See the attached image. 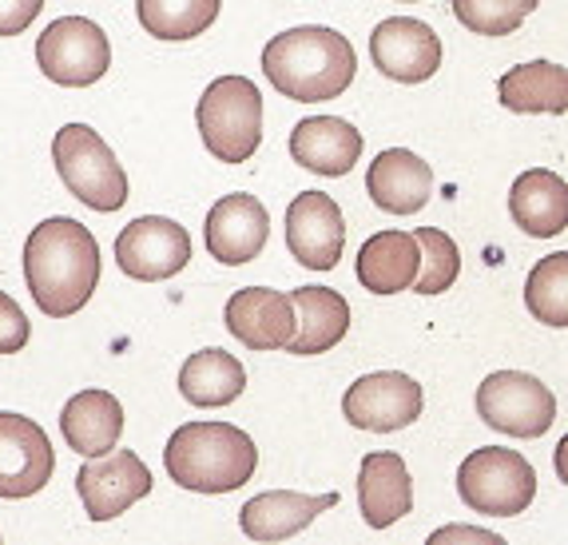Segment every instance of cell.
I'll list each match as a JSON object with an SVG mask.
<instances>
[{"label": "cell", "instance_id": "obj_1", "mask_svg": "<svg viewBox=\"0 0 568 545\" xmlns=\"http://www.w3.org/2000/svg\"><path fill=\"white\" fill-rule=\"evenodd\" d=\"M24 279L40 315L68 319L84 311L100 283V243L84 223L52 215L24 243Z\"/></svg>", "mask_w": 568, "mask_h": 545}, {"label": "cell", "instance_id": "obj_2", "mask_svg": "<svg viewBox=\"0 0 568 545\" xmlns=\"http://www.w3.org/2000/svg\"><path fill=\"white\" fill-rule=\"evenodd\" d=\"M263 72L286 100L323 104V100H338L354 84L358 57L342 32L323 29V24H303V29L278 32L266 44Z\"/></svg>", "mask_w": 568, "mask_h": 545}, {"label": "cell", "instance_id": "obj_3", "mask_svg": "<svg viewBox=\"0 0 568 545\" xmlns=\"http://www.w3.org/2000/svg\"><path fill=\"white\" fill-rule=\"evenodd\" d=\"M171 482L195 494H231L255 478V438L231 422H187L163 446Z\"/></svg>", "mask_w": 568, "mask_h": 545}, {"label": "cell", "instance_id": "obj_4", "mask_svg": "<svg viewBox=\"0 0 568 545\" xmlns=\"http://www.w3.org/2000/svg\"><path fill=\"white\" fill-rule=\"evenodd\" d=\"M207 152L223 163H246L263 144V92L246 77H219L195 108Z\"/></svg>", "mask_w": 568, "mask_h": 545}, {"label": "cell", "instance_id": "obj_5", "mask_svg": "<svg viewBox=\"0 0 568 545\" xmlns=\"http://www.w3.org/2000/svg\"><path fill=\"white\" fill-rule=\"evenodd\" d=\"M52 163L60 180L84 208L120 211L128 203V172L115 152L88 124H64L52 140Z\"/></svg>", "mask_w": 568, "mask_h": 545}, {"label": "cell", "instance_id": "obj_6", "mask_svg": "<svg viewBox=\"0 0 568 545\" xmlns=\"http://www.w3.org/2000/svg\"><path fill=\"white\" fill-rule=\"evenodd\" d=\"M457 494L477 514H525L532 506V497H537V470L517 450L481 446L457 470Z\"/></svg>", "mask_w": 568, "mask_h": 545}, {"label": "cell", "instance_id": "obj_7", "mask_svg": "<svg viewBox=\"0 0 568 545\" xmlns=\"http://www.w3.org/2000/svg\"><path fill=\"white\" fill-rule=\"evenodd\" d=\"M477 418L509 438H540L557 418V398L525 371H493L477 386Z\"/></svg>", "mask_w": 568, "mask_h": 545}, {"label": "cell", "instance_id": "obj_8", "mask_svg": "<svg viewBox=\"0 0 568 545\" xmlns=\"http://www.w3.org/2000/svg\"><path fill=\"white\" fill-rule=\"evenodd\" d=\"M37 64L52 84L88 88L112 64V44L95 20L60 17L37 37Z\"/></svg>", "mask_w": 568, "mask_h": 545}, {"label": "cell", "instance_id": "obj_9", "mask_svg": "<svg viewBox=\"0 0 568 545\" xmlns=\"http://www.w3.org/2000/svg\"><path fill=\"white\" fill-rule=\"evenodd\" d=\"M115 263L135 283H160L191 263V235L175 220L140 215L115 235Z\"/></svg>", "mask_w": 568, "mask_h": 545}, {"label": "cell", "instance_id": "obj_10", "mask_svg": "<svg viewBox=\"0 0 568 545\" xmlns=\"http://www.w3.org/2000/svg\"><path fill=\"white\" fill-rule=\"evenodd\" d=\"M342 414L351 426L369 434L406 431L409 422L422 418V386L402 371L362 374L358 383L342 394Z\"/></svg>", "mask_w": 568, "mask_h": 545}, {"label": "cell", "instance_id": "obj_11", "mask_svg": "<svg viewBox=\"0 0 568 545\" xmlns=\"http://www.w3.org/2000/svg\"><path fill=\"white\" fill-rule=\"evenodd\" d=\"M77 490L92 522H112L152 494V470L143 466L135 450H108L80 466Z\"/></svg>", "mask_w": 568, "mask_h": 545}, {"label": "cell", "instance_id": "obj_12", "mask_svg": "<svg viewBox=\"0 0 568 545\" xmlns=\"http://www.w3.org/2000/svg\"><path fill=\"white\" fill-rule=\"evenodd\" d=\"M346 248V220L326 192H298L286 203V251L311 271H334Z\"/></svg>", "mask_w": 568, "mask_h": 545}, {"label": "cell", "instance_id": "obj_13", "mask_svg": "<svg viewBox=\"0 0 568 545\" xmlns=\"http://www.w3.org/2000/svg\"><path fill=\"white\" fill-rule=\"evenodd\" d=\"M57 470L52 442L24 414L0 411V497L20 502L48 486Z\"/></svg>", "mask_w": 568, "mask_h": 545}, {"label": "cell", "instance_id": "obj_14", "mask_svg": "<svg viewBox=\"0 0 568 545\" xmlns=\"http://www.w3.org/2000/svg\"><path fill=\"white\" fill-rule=\"evenodd\" d=\"M369 57L382 77L398 80V84H426L442 68V37L426 20L389 17L369 32Z\"/></svg>", "mask_w": 568, "mask_h": 545}, {"label": "cell", "instance_id": "obj_15", "mask_svg": "<svg viewBox=\"0 0 568 545\" xmlns=\"http://www.w3.org/2000/svg\"><path fill=\"white\" fill-rule=\"evenodd\" d=\"M266 235H271V215L255 195H223L207 211V251L227 268H239V263H251V259L263 255Z\"/></svg>", "mask_w": 568, "mask_h": 545}, {"label": "cell", "instance_id": "obj_16", "mask_svg": "<svg viewBox=\"0 0 568 545\" xmlns=\"http://www.w3.org/2000/svg\"><path fill=\"white\" fill-rule=\"evenodd\" d=\"M227 331L251 351H286L294 339V303L291 295L271 287H243L227 299Z\"/></svg>", "mask_w": 568, "mask_h": 545}, {"label": "cell", "instance_id": "obj_17", "mask_svg": "<svg viewBox=\"0 0 568 545\" xmlns=\"http://www.w3.org/2000/svg\"><path fill=\"white\" fill-rule=\"evenodd\" d=\"M358 509L366 526L389 529L394 522L414 509V482H409L406 458L394 450H374L362 458L358 470Z\"/></svg>", "mask_w": 568, "mask_h": 545}, {"label": "cell", "instance_id": "obj_18", "mask_svg": "<svg viewBox=\"0 0 568 545\" xmlns=\"http://www.w3.org/2000/svg\"><path fill=\"white\" fill-rule=\"evenodd\" d=\"M366 192L389 215H414L434 195V172L409 148H389V152H378V160L369 163Z\"/></svg>", "mask_w": 568, "mask_h": 545}, {"label": "cell", "instance_id": "obj_19", "mask_svg": "<svg viewBox=\"0 0 568 545\" xmlns=\"http://www.w3.org/2000/svg\"><path fill=\"white\" fill-rule=\"evenodd\" d=\"M362 155V132L338 115H311L291 132V160L318 175H351Z\"/></svg>", "mask_w": 568, "mask_h": 545}, {"label": "cell", "instance_id": "obj_20", "mask_svg": "<svg viewBox=\"0 0 568 545\" xmlns=\"http://www.w3.org/2000/svg\"><path fill=\"white\" fill-rule=\"evenodd\" d=\"M338 506V494H298V490H266L239 509V526L255 542H283L303 534L323 509Z\"/></svg>", "mask_w": 568, "mask_h": 545}, {"label": "cell", "instance_id": "obj_21", "mask_svg": "<svg viewBox=\"0 0 568 545\" xmlns=\"http://www.w3.org/2000/svg\"><path fill=\"white\" fill-rule=\"evenodd\" d=\"M509 215L532 240H552L568 228V183L557 172L529 168L509 188Z\"/></svg>", "mask_w": 568, "mask_h": 545}, {"label": "cell", "instance_id": "obj_22", "mask_svg": "<svg viewBox=\"0 0 568 545\" xmlns=\"http://www.w3.org/2000/svg\"><path fill=\"white\" fill-rule=\"evenodd\" d=\"M60 434H64L68 450H77L84 458H100L108 450H115L123 434V406L115 394L108 391H80L64 402L60 411Z\"/></svg>", "mask_w": 568, "mask_h": 545}, {"label": "cell", "instance_id": "obj_23", "mask_svg": "<svg viewBox=\"0 0 568 545\" xmlns=\"http://www.w3.org/2000/svg\"><path fill=\"white\" fill-rule=\"evenodd\" d=\"M358 283L374 295H398L414 287L417 271H422V248H417L414 231H378L369 235L358 251Z\"/></svg>", "mask_w": 568, "mask_h": 545}, {"label": "cell", "instance_id": "obj_24", "mask_svg": "<svg viewBox=\"0 0 568 545\" xmlns=\"http://www.w3.org/2000/svg\"><path fill=\"white\" fill-rule=\"evenodd\" d=\"M294 303V339L286 354H326L351 331V303L331 287H298Z\"/></svg>", "mask_w": 568, "mask_h": 545}, {"label": "cell", "instance_id": "obj_25", "mask_svg": "<svg viewBox=\"0 0 568 545\" xmlns=\"http://www.w3.org/2000/svg\"><path fill=\"white\" fill-rule=\"evenodd\" d=\"M246 391V371L235 354L207 346V351L191 354L180 366V394L200 406V411H215V406H231L239 394Z\"/></svg>", "mask_w": 568, "mask_h": 545}, {"label": "cell", "instance_id": "obj_26", "mask_svg": "<svg viewBox=\"0 0 568 545\" xmlns=\"http://www.w3.org/2000/svg\"><path fill=\"white\" fill-rule=\"evenodd\" d=\"M501 104L521 115H560L568 108V72L552 60H532V64L509 68L497 80Z\"/></svg>", "mask_w": 568, "mask_h": 545}, {"label": "cell", "instance_id": "obj_27", "mask_svg": "<svg viewBox=\"0 0 568 545\" xmlns=\"http://www.w3.org/2000/svg\"><path fill=\"white\" fill-rule=\"evenodd\" d=\"M223 0H135V17L143 32L160 40L203 37L219 20Z\"/></svg>", "mask_w": 568, "mask_h": 545}, {"label": "cell", "instance_id": "obj_28", "mask_svg": "<svg viewBox=\"0 0 568 545\" xmlns=\"http://www.w3.org/2000/svg\"><path fill=\"white\" fill-rule=\"evenodd\" d=\"M525 303H529L532 319L549 326H568V255L540 259L537 268L529 271V283H525Z\"/></svg>", "mask_w": 568, "mask_h": 545}, {"label": "cell", "instance_id": "obj_29", "mask_svg": "<svg viewBox=\"0 0 568 545\" xmlns=\"http://www.w3.org/2000/svg\"><path fill=\"white\" fill-rule=\"evenodd\" d=\"M414 240L422 248V271H417L409 291H417V295H442V291L454 287L457 275H462V251H457V243L437 228H417Z\"/></svg>", "mask_w": 568, "mask_h": 545}, {"label": "cell", "instance_id": "obj_30", "mask_svg": "<svg viewBox=\"0 0 568 545\" xmlns=\"http://www.w3.org/2000/svg\"><path fill=\"white\" fill-rule=\"evenodd\" d=\"M537 0H454V17L477 37H513Z\"/></svg>", "mask_w": 568, "mask_h": 545}, {"label": "cell", "instance_id": "obj_31", "mask_svg": "<svg viewBox=\"0 0 568 545\" xmlns=\"http://www.w3.org/2000/svg\"><path fill=\"white\" fill-rule=\"evenodd\" d=\"M32 326L24 319V311L17 306V299L0 291V354H17L29 346Z\"/></svg>", "mask_w": 568, "mask_h": 545}, {"label": "cell", "instance_id": "obj_32", "mask_svg": "<svg viewBox=\"0 0 568 545\" xmlns=\"http://www.w3.org/2000/svg\"><path fill=\"white\" fill-rule=\"evenodd\" d=\"M40 9L44 0H0V37H20L24 29H32Z\"/></svg>", "mask_w": 568, "mask_h": 545}, {"label": "cell", "instance_id": "obj_33", "mask_svg": "<svg viewBox=\"0 0 568 545\" xmlns=\"http://www.w3.org/2000/svg\"><path fill=\"white\" fill-rule=\"evenodd\" d=\"M449 542H485V545H501V537L489 534V529H477V526H446L437 529L429 537V545H449Z\"/></svg>", "mask_w": 568, "mask_h": 545}]
</instances>
